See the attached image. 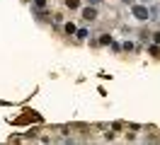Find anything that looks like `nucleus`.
I'll list each match as a JSON object with an SVG mask.
<instances>
[{
	"instance_id": "2",
	"label": "nucleus",
	"mask_w": 160,
	"mask_h": 145,
	"mask_svg": "<svg viewBox=\"0 0 160 145\" xmlns=\"http://www.w3.org/2000/svg\"><path fill=\"white\" fill-rule=\"evenodd\" d=\"M133 12H136V17H138V19H148V10H146V7H136Z\"/></svg>"
},
{
	"instance_id": "4",
	"label": "nucleus",
	"mask_w": 160,
	"mask_h": 145,
	"mask_svg": "<svg viewBox=\"0 0 160 145\" xmlns=\"http://www.w3.org/2000/svg\"><path fill=\"white\" fill-rule=\"evenodd\" d=\"M73 31H75V24H70V22H68V24H66V34H73Z\"/></svg>"
},
{
	"instance_id": "1",
	"label": "nucleus",
	"mask_w": 160,
	"mask_h": 145,
	"mask_svg": "<svg viewBox=\"0 0 160 145\" xmlns=\"http://www.w3.org/2000/svg\"><path fill=\"white\" fill-rule=\"evenodd\" d=\"M82 17L88 19V22H92V19L97 17V10H95V7H88V10H82Z\"/></svg>"
},
{
	"instance_id": "3",
	"label": "nucleus",
	"mask_w": 160,
	"mask_h": 145,
	"mask_svg": "<svg viewBox=\"0 0 160 145\" xmlns=\"http://www.w3.org/2000/svg\"><path fill=\"white\" fill-rule=\"evenodd\" d=\"M80 5V0H66V7H70V10H75Z\"/></svg>"
}]
</instances>
